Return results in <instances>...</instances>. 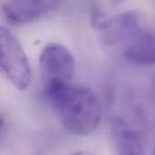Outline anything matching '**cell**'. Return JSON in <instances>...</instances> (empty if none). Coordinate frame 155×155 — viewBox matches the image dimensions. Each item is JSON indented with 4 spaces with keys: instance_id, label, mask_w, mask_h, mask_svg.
I'll return each instance as SVG.
<instances>
[{
    "instance_id": "obj_8",
    "label": "cell",
    "mask_w": 155,
    "mask_h": 155,
    "mask_svg": "<svg viewBox=\"0 0 155 155\" xmlns=\"http://www.w3.org/2000/svg\"><path fill=\"white\" fill-rule=\"evenodd\" d=\"M114 1H121V0H114Z\"/></svg>"
},
{
    "instance_id": "obj_7",
    "label": "cell",
    "mask_w": 155,
    "mask_h": 155,
    "mask_svg": "<svg viewBox=\"0 0 155 155\" xmlns=\"http://www.w3.org/2000/svg\"><path fill=\"white\" fill-rule=\"evenodd\" d=\"M111 134L116 153L119 154H143V146L139 135L121 118L111 121Z\"/></svg>"
},
{
    "instance_id": "obj_5",
    "label": "cell",
    "mask_w": 155,
    "mask_h": 155,
    "mask_svg": "<svg viewBox=\"0 0 155 155\" xmlns=\"http://www.w3.org/2000/svg\"><path fill=\"white\" fill-rule=\"evenodd\" d=\"M60 0H4L2 8L14 24L31 23L54 9Z\"/></svg>"
},
{
    "instance_id": "obj_2",
    "label": "cell",
    "mask_w": 155,
    "mask_h": 155,
    "mask_svg": "<svg viewBox=\"0 0 155 155\" xmlns=\"http://www.w3.org/2000/svg\"><path fill=\"white\" fill-rule=\"evenodd\" d=\"M0 64L6 77L18 90H25L31 82L28 58L17 38L6 28L0 30Z\"/></svg>"
},
{
    "instance_id": "obj_4",
    "label": "cell",
    "mask_w": 155,
    "mask_h": 155,
    "mask_svg": "<svg viewBox=\"0 0 155 155\" xmlns=\"http://www.w3.org/2000/svg\"><path fill=\"white\" fill-rule=\"evenodd\" d=\"M39 64L51 79L69 80L74 74L75 63L71 52L62 45L49 44L41 52Z\"/></svg>"
},
{
    "instance_id": "obj_1",
    "label": "cell",
    "mask_w": 155,
    "mask_h": 155,
    "mask_svg": "<svg viewBox=\"0 0 155 155\" xmlns=\"http://www.w3.org/2000/svg\"><path fill=\"white\" fill-rule=\"evenodd\" d=\"M46 96L60 124L70 134L86 136L99 126L102 104L92 89L64 80L51 79Z\"/></svg>"
},
{
    "instance_id": "obj_9",
    "label": "cell",
    "mask_w": 155,
    "mask_h": 155,
    "mask_svg": "<svg viewBox=\"0 0 155 155\" xmlns=\"http://www.w3.org/2000/svg\"><path fill=\"white\" fill-rule=\"evenodd\" d=\"M154 153H155V152H154Z\"/></svg>"
},
{
    "instance_id": "obj_6",
    "label": "cell",
    "mask_w": 155,
    "mask_h": 155,
    "mask_svg": "<svg viewBox=\"0 0 155 155\" xmlns=\"http://www.w3.org/2000/svg\"><path fill=\"white\" fill-rule=\"evenodd\" d=\"M124 57L134 65H155V33L143 30L129 41L124 50Z\"/></svg>"
},
{
    "instance_id": "obj_3",
    "label": "cell",
    "mask_w": 155,
    "mask_h": 155,
    "mask_svg": "<svg viewBox=\"0 0 155 155\" xmlns=\"http://www.w3.org/2000/svg\"><path fill=\"white\" fill-rule=\"evenodd\" d=\"M96 30L102 32L104 41L110 45L129 42L143 31L141 18L134 11L123 12L112 17L105 16Z\"/></svg>"
}]
</instances>
